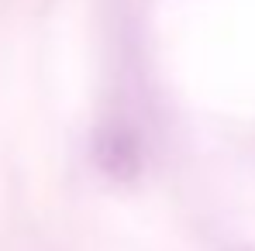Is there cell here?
I'll list each match as a JSON object with an SVG mask.
<instances>
[{
  "label": "cell",
  "mask_w": 255,
  "mask_h": 251,
  "mask_svg": "<svg viewBox=\"0 0 255 251\" xmlns=\"http://www.w3.org/2000/svg\"><path fill=\"white\" fill-rule=\"evenodd\" d=\"M93 162L97 168L114 179V182H131L138 179V172L145 166V155H141V138L138 131L125 121H107V124L97 127L93 134Z\"/></svg>",
  "instance_id": "1"
}]
</instances>
